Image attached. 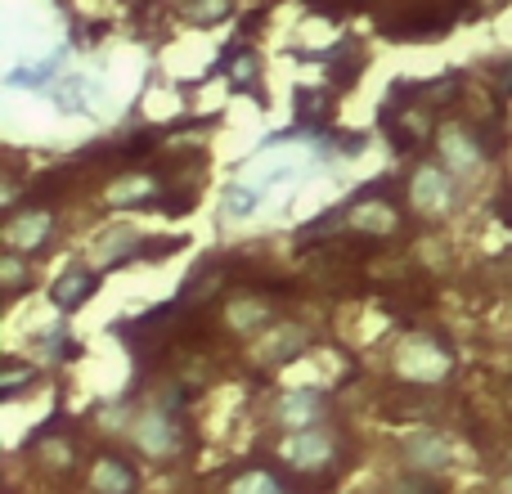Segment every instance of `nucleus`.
I'll return each mask as SVG.
<instances>
[{
  "mask_svg": "<svg viewBox=\"0 0 512 494\" xmlns=\"http://www.w3.org/2000/svg\"><path fill=\"white\" fill-rule=\"evenodd\" d=\"M459 18L454 5H441V0H418L414 9H405L400 18L382 23V36H396V41H423V36H445L450 23Z\"/></svg>",
  "mask_w": 512,
  "mask_h": 494,
  "instance_id": "f257e3e1",
  "label": "nucleus"
},
{
  "mask_svg": "<svg viewBox=\"0 0 512 494\" xmlns=\"http://www.w3.org/2000/svg\"><path fill=\"white\" fill-rule=\"evenodd\" d=\"M364 63H369V54H364L360 41H351V36H346V41H337L333 50L324 54V68H328V77H333L337 90H351L355 77L364 72Z\"/></svg>",
  "mask_w": 512,
  "mask_h": 494,
  "instance_id": "f03ea898",
  "label": "nucleus"
},
{
  "mask_svg": "<svg viewBox=\"0 0 512 494\" xmlns=\"http://www.w3.org/2000/svg\"><path fill=\"white\" fill-rule=\"evenodd\" d=\"M95 292V270H86V265H72L68 274H63L59 283H54V306L59 310H77L81 301Z\"/></svg>",
  "mask_w": 512,
  "mask_h": 494,
  "instance_id": "7ed1b4c3",
  "label": "nucleus"
},
{
  "mask_svg": "<svg viewBox=\"0 0 512 494\" xmlns=\"http://www.w3.org/2000/svg\"><path fill=\"white\" fill-rule=\"evenodd\" d=\"M95 486L104 494H135V472L126 468L122 459H104V463H99Z\"/></svg>",
  "mask_w": 512,
  "mask_h": 494,
  "instance_id": "20e7f679",
  "label": "nucleus"
},
{
  "mask_svg": "<svg viewBox=\"0 0 512 494\" xmlns=\"http://www.w3.org/2000/svg\"><path fill=\"white\" fill-rule=\"evenodd\" d=\"M315 400H319V396H310V391H301V396L283 400V418H288V423H315V418L324 414Z\"/></svg>",
  "mask_w": 512,
  "mask_h": 494,
  "instance_id": "39448f33",
  "label": "nucleus"
},
{
  "mask_svg": "<svg viewBox=\"0 0 512 494\" xmlns=\"http://www.w3.org/2000/svg\"><path fill=\"white\" fill-rule=\"evenodd\" d=\"M185 9L194 23H221V18L230 14V0H189Z\"/></svg>",
  "mask_w": 512,
  "mask_h": 494,
  "instance_id": "423d86ee",
  "label": "nucleus"
},
{
  "mask_svg": "<svg viewBox=\"0 0 512 494\" xmlns=\"http://www.w3.org/2000/svg\"><path fill=\"white\" fill-rule=\"evenodd\" d=\"M315 14H328V18H337V14H355V9H364L369 0H306Z\"/></svg>",
  "mask_w": 512,
  "mask_h": 494,
  "instance_id": "0eeeda50",
  "label": "nucleus"
},
{
  "mask_svg": "<svg viewBox=\"0 0 512 494\" xmlns=\"http://www.w3.org/2000/svg\"><path fill=\"white\" fill-rule=\"evenodd\" d=\"M234 494H283V486H279L274 477H265V472H252V477L243 481V486L234 490Z\"/></svg>",
  "mask_w": 512,
  "mask_h": 494,
  "instance_id": "6e6552de",
  "label": "nucleus"
},
{
  "mask_svg": "<svg viewBox=\"0 0 512 494\" xmlns=\"http://www.w3.org/2000/svg\"><path fill=\"white\" fill-rule=\"evenodd\" d=\"M36 373L27 369V364H18V360H5V396H14L18 387H23V382H32Z\"/></svg>",
  "mask_w": 512,
  "mask_h": 494,
  "instance_id": "1a4fd4ad",
  "label": "nucleus"
},
{
  "mask_svg": "<svg viewBox=\"0 0 512 494\" xmlns=\"http://www.w3.org/2000/svg\"><path fill=\"white\" fill-rule=\"evenodd\" d=\"M225 203H230V212H252V207H256V194H243V189L234 185L230 194H225Z\"/></svg>",
  "mask_w": 512,
  "mask_h": 494,
  "instance_id": "9d476101",
  "label": "nucleus"
},
{
  "mask_svg": "<svg viewBox=\"0 0 512 494\" xmlns=\"http://www.w3.org/2000/svg\"><path fill=\"white\" fill-rule=\"evenodd\" d=\"M0 270H5V283H9V292H14L18 283H23V261H18V256H5V261H0Z\"/></svg>",
  "mask_w": 512,
  "mask_h": 494,
  "instance_id": "9b49d317",
  "label": "nucleus"
},
{
  "mask_svg": "<svg viewBox=\"0 0 512 494\" xmlns=\"http://www.w3.org/2000/svg\"><path fill=\"white\" fill-rule=\"evenodd\" d=\"M495 212H499V221H504V225H512V185H499Z\"/></svg>",
  "mask_w": 512,
  "mask_h": 494,
  "instance_id": "f8f14e48",
  "label": "nucleus"
},
{
  "mask_svg": "<svg viewBox=\"0 0 512 494\" xmlns=\"http://www.w3.org/2000/svg\"><path fill=\"white\" fill-rule=\"evenodd\" d=\"M252 81H256V59H248V54H243V63L234 68V86H252Z\"/></svg>",
  "mask_w": 512,
  "mask_h": 494,
  "instance_id": "ddd939ff",
  "label": "nucleus"
}]
</instances>
